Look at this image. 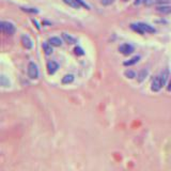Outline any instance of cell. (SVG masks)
Instances as JSON below:
<instances>
[{"label": "cell", "instance_id": "8fae6325", "mask_svg": "<svg viewBox=\"0 0 171 171\" xmlns=\"http://www.w3.org/2000/svg\"><path fill=\"white\" fill-rule=\"evenodd\" d=\"M147 76H148V71L145 70V68H143V70H141L140 72L138 73V75H137V80H138L139 82H142Z\"/></svg>", "mask_w": 171, "mask_h": 171}, {"label": "cell", "instance_id": "5bb4252c", "mask_svg": "<svg viewBox=\"0 0 171 171\" xmlns=\"http://www.w3.org/2000/svg\"><path fill=\"white\" fill-rule=\"evenodd\" d=\"M139 59H140V57H139V56H135V57H133L132 59H130L128 60V61H125L124 62V65H134V64H136L137 62L139 61Z\"/></svg>", "mask_w": 171, "mask_h": 171}, {"label": "cell", "instance_id": "e0dca14e", "mask_svg": "<svg viewBox=\"0 0 171 171\" xmlns=\"http://www.w3.org/2000/svg\"><path fill=\"white\" fill-rule=\"evenodd\" d=\"M63 1H64V3H66V5H68L72 8H75V9H79V8H80L75 0H63Z\"/></svg>", "mask_w": 171, "mask_h": 171}, {"label": "cell", "instance_id": "52a82bcc", "mask_svg": "<svg viewBox=\"0 0 171 171\" xmlns=\"http://www.w3.org/2000/svg\"><path fill=\"white\" fill-rule=\"evenodd\" d=\"M138 25H139V27L142 29L143 32H149V33H154V32H155V29H154L152 26H150V25L145 24V23H138Z\"/></svg>", "mask_w": 171, "mask_h": 171}, {"label": "cell", "instance_id": "3957f363", "mask_svg": "<svg viewBox=\"0 0 171 171\" xmlns=\"http://www.w3.org/2000/svg\"><path fill=\"white\" fill-rule=\"evenodd\" d=\"M119 51H120L121 54H123V55L128 56L134 51V47L131 44H122L119 47Z\"/></svg>", "mask_w": 171, "mask_h": 171}, {"label": "cell", "instance_id": "cb8c5ba5", "mask_svg": "<svg viewBox=\"0 0 171 171\" xmlns=\"http://www.w3.org/2000/svg\"><path fill=\"white\" fill-rule=\"evenodd\" d=\"M145 1H147V0H136V1L134 2V5H140V3L145 2Z\"/></svg>", "mask_w": 171, "mask_h": 171}, {"label": "cell", "instance_id": "ac0fdd59", "mask_svg": "<svg viewBox=\"0 0 171 171\" xmlns=\"http://www.w3.org/2000/svg\"><path fill=\"white\" fill-rule=\"evenodd\" d=\"M131 28L133 29V30H135L136 32H138V33H140V34H143V31H142V29L139 27V25L138 24H132L131 25Z\"/></svg>", "mask_w": 171, "mask_h": 171}, {"label": "cell", "instance_id": "44dd1931", "mask_svg": "<svg viewBox=\"0 0 171 171\" xmlns=\"http://www.w3.org/2000/svg\"><path fill=\"white\" fill-rule=\"evenodd\" d=\"M116 0H101V3L103 5H110L114 2Z\"/></svg>", "mask_w": 171, "mask_h": 171}, {"label": "cell", "instance_id": "ba28073f", "mask_svg": "<svg viewBox=\"0 0 171 171\" xmlns=\"http://www.w3.org/2000/svg\"><path fill=\"white\" fill-rule=\"evenodd\" d=\"M42 47H43V51H44V53L46 54V55H51V54L53 53V45H51L49 42H44L43 45H42Z\"/></svg>", "mask_w": 171, "mask_h": 171}, {"label": "cell", "instance_id": "9c48e42d", "mask_svg": "<svg viewBox=\"0 0 171 171\" xmlns=\"http://www.w3.org/2000/svg\"><path fill=\"white\" fill-rule=\"evenodd\" d=\"M157 12L162 14H170L171 7L170 5H159V7H157Z\"/></svg>", "mask_w": 171, "mask_h": 171}, {"label": "cell", "instance_id": "6da1fadb", "mask_svg": "<svg viewBox=\"0 0 171 171\" xmlns=\"http://www.w3.org/2000/svg\"><path fill=\"white\" fill-rule=\"evenodd\" d=\"M0 28L2 30V32H5L8 35H12L15 32V27L12 23L9 22H1L0 23Z\"/></svg>", "mask_w": 171, "mask_h": 171}, {"label": "cell", "instance_id": "8992f818", "mask_svg": "<svg viewBox=\"0 0 171 171\" xmlns=\"http://www.w3.org/2000/svg\"><path fill=\"white\" fill-rule=\"evenodd\" d=\"M59 68V65H58L57 62L55 61H49L47 63V72H48L49 75H53L57 72V70Z\"/></svg>", "mask_w": 171, "mask_h": 171}, {"label": "cell", "instance_id": "d6986e66", "mask_svg": "<svg viewBox=\"0 0 171 171\" xmlns=\"http://www.w3.org/2000/svg\"><path fill=\"white\" fill-rule=\"evenodd\" d=\"M125 76L127 77V78H135L136 77V74H135V72H133V71L128 70V71H125Z\"/></svg>", "mask_w": 171, "mask_h": 171}, {"label": "cell", "instance_id": "7402d4cb", "mask_svg": "<svg viewBox=\"0 0 171 171\" xmlns=\"http://www.w3.org/2000/svg\"><path fill=\"white\" fill-rule=\"evenodd\" d=\"M75 1H76V2L78 3L79 7H83V8H87V9H90V8H89V5H87L86 2H83L82 0H75Z\"/></svg>", "mask_w": 171, "mask_h": 171}, {"label": "cell", "instance_id": "7c38bea8", "mask_svg": "<svg viewBox=\"0 0 171 171\" xmlns=\"http://www.w3.org/2000/svg\"><path fill=\"white\" fill-rule=\"evenodd\" d=\"M62 37H63L64 41H65L66 43H68V44H75V43H76V40L73 37H71L70 34H68V33H62Z\"/></svg>", "mask_w": 171, "mask_h": 171}, {"label": "cell", "instance_id": "d4e9b609", "mask_svg": "<svg viewBox=\"0 0 171 171\" xmlns=\"http://www.w3.org/2000/svg\"><path fill=\"white\" fill-rule=\"evenodd\" d=\"M167 90H168V91H171V80H170V82H169L168 87H167Z\"/></svg>", "mask_w": 171, "mask_h": 171}, {"label": "cell", "instance_id": "603a6c76", "mask_svg": "<svg viewBox=\"0 0 171 171\" xmlns=\"http://www.w3.org/2000/svg\"><path fill=\"white\" fill-rule=\"evenodd\" d=\"M75 54H76V55H79V56H82L83 51L80 48V47H76V48H75Z\"/></svg>", "mask_w": 171, "mask_h": 171}, {"label": "cell", "instance_id": "484cf974", "mask_svg": "<svg viewBox=\"0 0 171 171\" xmlns=\"http://www.w3.org/2000/svg\"><path fill=\"white\" fill-rule=\"evenodd\" d=\"M123 1H128V0H123Z\"/></svg>", "mask_w": 171, "mask_h": 171}, {"label": "cell", "instance_id": "4fadbf2b", "mask_svg": "<svg viewBox=\"0 0 171 171\" xmlns=\"http://www.w3.org/2000/svg\"><path fill=\"white\" fill-rule=\"evenodd\" d=\"M74 81V75L72 74H68L62 78V83L64 85H68V83H72Z\"/></svg>", "mask_w": 171, "mask_h": 171}, {"label": "cell", "instance_id": "9a60e30c", "mask_svg": "<svg viewBox=\"0 0 171 171\" xmlns=\"http://www.w3.org/2000/svg\"><path fill=\"white\" fill-rule=\"evenodd\" d=\"M168 76H169V71L168 70H165L164 72L162 73V75H160V79H162V85H166V82H167V79H168Z\"/></svg>", "mask_w": 171, "mask_h": 171}, {"label": "cell", "instance_id": "ffe728a7", "mask_svg": "<svg viewBox=\"0 0 171 171\" xmlns=\"http://www.w3.org/2000/svg\"><path fill=\"white\" fill-rule=\"evenodd\" d=\"M23 9V11H25V12H29V13H37V9H34V8H22Z\"/></svg>", "mask_w": 171, "mask_h": 171}, {"label": "cell", "instance_id": "7a4b0ae2", "mask_svg": "<svg viewBox=\"0 0 171 171\" xmlns=\"http://www.w3.org/2000/svg\"><path fill=\"white\" fill-rule=\"evenodd\" d=\"M28 76L31 79H37L39 77V70L34 62H30L28 64Z\"/></svg>", "mask_w": 171, "mask_h": 171}, {"label": "cell", "instance_id": "2e32d148", "mask_svg": "<svg viewBox=\"0 0 171 171\" xmlns=\"http://www.w3.org/2000/svg\"><path fill=\"white\" fill-rule=\"evenodd\" d=\"M0 85L2 86V87H9L10 86L9 79H7V77H5V75H1V76H0Z\"/></svg>", "mask_w": 171, "mask_h": 171}, {"label": "cell", "instance_id": "30bf717a", "mask_svg": "<svg viewBox=\"0 0 171 171\" xmlns=\"http://www.w3.org/2000/svg\"><path fill=\"white\" fill-rule=\"evenodd\" d=\"M49 43H51L53 46H56V47H58V46H61V44H62V41L60 40V37H51L49 39Z\"/></svg>", "mask_w": 171, "mask_h": 171}, {"label": "cell", "instance_id": "277c9868", "mask_svg": "<svg viewBox=\"0 0 171 171\" xmlns=\"http://www.w3.org/2000/svg\"><path fill=\"white\" fill-rule=\"evenodd\" d=\"M162 86L164 85H162V79L158 76V77H156V78H154L153 82H152V86H151V89L154 92H158V91L162 88Z\"/></svg>", "mask_w": 171, "mask_h": 171}, {"label": "cell", "instance_id": "5b68a950", "mask_svg": "<svg viewBox=\"0 0 171 171\" xmlns=\"http://www.w3.org/2000/svg\"><path fill=\"white\" fill-rule=\"evenodd\" d=\"M20 41H22L23 46H24L26 49L32 48V45H33L32 41H31L30 37H29L28 35H22V37H20Z\"/></svg>", "mask_w": 171, "mask_h": 171}]
</instances>
